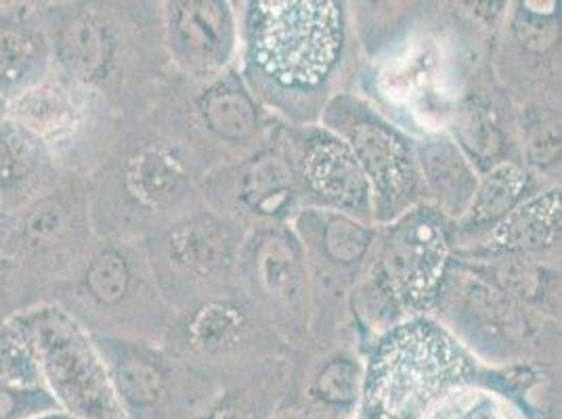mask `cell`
Wrapping results in <instances>:
<instances>
[{
    "label": "cell",
    "instance_id": "obj_1",
    "mask_svg": "<svg viewBox=\"0 0 562 419\" xmlns=\"http://www.w3.org/2000/svg\"><path fill=\"white\" fill-rule=\"evenodd\" d=\"M467 350L443 327L414 319L391 329L363 380L370 419H420L441 396L472 380Z\"/></svg>",
    "mask_w": 562,
    "mask_h": 419
},
{
    "label": "cell",
    "instance_id": "obj_2",
    "mask_svg": "<svg viewBox=\"0 0 562 419\" xmlns=\"http://www.w3.org/2000/svg\"><path fill=\"white\" fill-rule=\"evenodd\" d=\"M345 41L342 7L329 0H262L248 13L258 70L290 89H315L334 70Z\"/></svg>",
    "mask_w": 562,
    "mask_h": 419
},
{
    "label": "cell",
    "instance_id": "obj_3",
    "mask_svg": "<svg viewBox=\"0 0 562 419\" xmlns=\"http://www.w3.org/2000/svg\"><path fill=\"white\" fill-rule=\"evenodd\" d=\"M48 393L74 419H124L93 340L70 310L41 304L25 310Z\"/></svg>",
    "mask_w": 562,
    "mask_h": 419
},
{
    "label": "cell",
    "instance_id": "obj_4",
    "mask_svg": "<svg viewBox=\"0 0 562 419\" xmlns=\"http://www.w3.org/2000/svg\"><path fill=\"white\" fill-rule=\"evenodd\" d=\"M328 124L351 147L374 191L380 220L395 218L416 197L418 172L405 137L352 99L329 105Z\"/></svg>",
    "mask_w": 562,
    "mask_h": 419
},
{
    "label": "cell",
    "instance_id": "obj_5",
    "mask_svg": "<svg viewBox=\"0 0 562 419\" xmlns=\"http://www.w3.org/2000/svg\"><path fill=\"white\" fill-rule=\"evenodd\" d=\"M449 267V237L435 210H409L384 237L380 269L401 303L428 308L437 301Z\"/></svg>",
    "mask_w": 562,
    "mask_h": 419
},
{
    "label": "cell",
    "instance_id": "obj_6",
    "mask_svg": "<svg viewBox=\"0 0 562 419\" xmlns=\"http://www.w3.org/2000/svg\"><path fill=\"white\" fill-rule=\"evenodd\" d=\"M38 11L53 48V70L85 91L110 82L116 71L120 38L108 13L91 4H50Z\"/></svg>",
    "mask_w": 562,
    "mask_h": 419
},
{
    "label": "cell",
    "instance_id": "obj_7",
    "mask_svg": "<svg viewBox=\"0 0 562 419\" xmlns=\"http://www.w3.org/2000/svg\"><path fill=\"white\" fill-rule=\"evenodd\" d=\"M87 110L89 91L53 70L38 84L11 99L4 117L41 140L55 158L82 131Z\"/></svg>",
    "mask_w": 562,
    "mask_h": 419
},
{
    "label": "cell",
    "instance_id": "obj_8",
    "mask_svg": "<svg viewBox=\"0 0 562 419\" xmlns=\"http://www.w3.org/2000/svg\"><path fill=\"white\" fill-rule=\"evenodd\" d=\"M299 170L308 193L324 206L368 216L372 186L351 147L329 133H311L301 143Z\"/></svg>",
    "mask_w": 562,
    "mask_h": 419
},
{
    "label": "cell",
    "instance_id": "obj_9",
    "mask_svg": "<svg viewBox=\"0 0 562 419\" xmlns=\"http://www.w3.org/2000/svg\"><path fill=\"white\" fill-rule=\"evenodd\" d=\"M166 30L172 55L193 73L221 70L234 53V15L227 2H170Z\"/></svg>",
    "mask_w": 562,
    "mask_h": 419
},
{
    "label": "cell",
    "instance_id": "obj_10",
    "mask_svg": "<svg viewBox=\"0 0 562 419\" xmlns=\"http://www.w3.org/2000/svg\"><path fill=\"white\" fill-rule=\"evenodd\" d=\"M53 71V48L38 7L0 4V99L9 103Z\"/></svg>",
    "mask_w": 562,
    "mask_h": 419
},
{
    "label": "cell",
    "instance_id": "obj_11",
    "mask_svg": "<svg viewBox=\"0 0 562 419\" xmlns=\"http://www.w3.org/2000/svg\"><path fill=\"white\" fill-rule=\"evenodd\" d=\"M55 158L15 122L0 120V206L7 218L53 189Z\"/></svg>",
    "mask_w": 562,
    "mask_h": 419
},
{
    "label": "cell",
    "instance_id": "obj_12",
    "mask_svg": "<svg viewBox=\"0 0 562 419\" xmlns=\"http://www.w3.org/2000/svg\"><path fill=\"white\" fill-rule=\"evenodd\" d=\"M78 202L55 186L9 218L2 244L15 248V254H53L80 229ZM15 257V260H18Z\"/></svg>",
    "mask_w": 562,
    "mask_h": 419
},
{
    "label": "cell",
    "instance_id": "obj_13",
    "mask_svg": "<svg viewBox=\"0 0 562 419\" xmlns=\"http://www.w3.org/2000/svg\"><path fill=\"white\" fill-rule=\"evenodd\" d=\"M120 407L135 411L151 409L165 395L166 377L160 365L139 349L105 338L94 340Z\"/></svg>",
    "mask_w": 562,
    "mask_h": 419
},
{
    "label": "cell",
    "instance_id": "obj_14",
    "mask_svg": "<svg viewBox=\"0 0 562 419\" xmlns=\"http://www.w3.org/2000/svg\"><path fill=\"white\" fill-rule=\"evenodd\" d=\"M497 252H539L561 244V191L552 189L504 216L490 239Z\"/></svg>",
    "mask_w": 562,
    "mask_h": 419
},
{
    "label": "cell",
    "instance_id": "obj_15",
    "mask_svg": "<svg viewBox=\"0 0 562 419\" xmlns=\"http://www.w3.org/2000/svg\"><path fill=\"white\" fill-rule=\"evenodd\" d=\"M170 262L198 278H209L232 260V231L212 216H195L177 225L166 237Z\"/></svg>",
    "mask_w": 562,
    "mask_h": 419
},
{
    "label": "cell",
    "instance_id": "obj_16",
    "mask_svg": "<svg viewBox=\"0 0 562 419\" xmlns=\"http://www.w3.org/2000/svg\"><path fill=\"white\" fill-rule=\"evenodd\" d=\"M420 166L441 208L451 216L464 214L479 181L460 149L451 140H430L420 149Z\"/></svg>",
    "mask_w": 562,
    "mask_h": 419
},
{
    "label": "cell",
    "instance_id": "obj_17",
    "mask_svg": "<svg viewBox=\"0 0 562 419\" xmlns=\"http://www.w3.org/2000/svg\"><path fill=\"white\" fill-rule=\"evenodd\" d=\"M186 183L181 160L165 147H143L124 166V185L147 208L168 204Z\"/></svg>",
    "mask_w": 562,
    "mask_h": 419
},
{
    "label": "cell",
    "instance_id": "obj_18",
    "mask_svg": "<svg viewBox=\"0 0 562 419\" xmlns=\"http://www.w3.org/2000/svg\"><path fill=\"white\" fill-rule=\"evenodd\" d=\"M0 384L13 388L45 386L25 310L0 324Z\"/></svg>",
    "mask_w": 562,
    "mask_h": 419
},
{
    "label": "cell",
    "instance_id": "obj_19",
    "mask_svg": "<svg viewBox=\"0 0 562 419\" xmlns=\"http://www.w3.org/2000/svg\"><path fill=\"white\" fill-rule=\"evenodd\" d=\"M255 271L260 287L278 301H290L303 283L301 254L288 235L269 234L258 241Z\"/></svg>",
    "mask_w": 562,
    "mask_h": 419
},
{
    "label": "cell",
    "instance_id": "obj_20",
    "mask_svg": "<svg viewBox=\"0 0 562 419\" xmlns=\"http://www.w3.org/2000/svg\"><path fill=\"white\" fill-rule=\"evenodd\" d=\"M527 186V174L515 163L495 166L490 177L476 186L469 210L464 212V227H483L499 223L515 210Z\"/></svg>",
    "mask_w": 562,
    "mask_h": 419
},
{
    "label": "cell",
    "instance_id": "obj_21",
    "mask_svg": "<svg viewBox=\"0 0 562 419\" xmlns=\"http://www.w3.org/2000/svg\"><path fill=\"white\" fill-rule=\"evenodd\" d=\"M248 329V313L232 301L204 304L189 319L188 338L200 352H225L239 344Z\"/></svg>",
    "mask_w": 562,
    "mask_h": 419
},
{
    "label": "cell",
    "instance_id": "obj_22",
    "mask_svg": "<svg viewBox=\"0 0 562 419\" xmlns=\"http://www.w3.org/2000/svg\"><path fill=\"white\" fill-rule=\"evenodd\" d=\"M202 114L221 139H248L257 131L258 114L252 99L232 84H218L202 97Z\"/></svg>",
    "mask_w": 562,
    "mask_h": 419
},
{
    "label": "cell",
    "instance_id": "obj_23",
    "mask_svg": "<svg viewBox=\"0 0 562 419\" xmlns=\"http://www.w3.org/2000/svg\"><path fill=\"white\" fill-rule=\"evenodd\" d=\"M80 287L99 308H116L133 287L131 262L116 248H103L87 262Z\"/></svg>",
    "mask_w": 562,
    "mask_h": 419
},
{
    "label": "cell",
    "instance_id": "obj_24",
    "mask_svg": "<svg viewBox=\"0 0 562 419\" xmlns=\"http://www.w3.org/2000/svg\"><path fill=\"white\" fill-rule=\"evenodd\" d=\"M241 197L262 214H278L292 197V179L278 158H258L241 181Z\"/></svg>",
    "mask_w": 562,
    "mask_h": 419
},
{
    "label": "cell",
    "instance_id": "obj_25",
    "mask_svg": "<svg viewBox=\"0 0 562 419\" xmlns=\"http://www.w3.org/2000/svg\"><path fill=\"white\" fill-rule=\"evenodd\" d=\"M319 241L329 260L351 264L368 252L372 244V231L347 214H326L319 229Z\"/></svg>",
    "mask_w": 562,
    "mask_h": 419
},
{
    "label": "cell",
    "instance_id": "obj_26",
    "mask_svg": "<svg viewBox=\"0 0 562 419\" xmlns=\"http://www.w3.org/2000/svg\"><path fill=\"white\" fill-rule=\"evenodd\" d=\"M359 367L347 359H334L319 372L313 384V395L328 405H351L359 398Z\"/></svg>",
    "mask_w": 562,
    "mask_h": 419
},
{
    "label": "cell",
    "instance_id": "obj_27",
    "mask_svg": "<svg viewBox=\"0 0 562 419\" xmlns=\"http://www.w3.org/2000/svg\"><path fill=\"white\" fill-rule=\"evenodd\" d=\"M53 411H64L47 386L13 388L0 384V419H30Z\"/></svg>",
    "mask_w": 562,
    "mask_h": 419
},
{
    "label": "cell",
    "instance_id": "obj_28",
    "mask_svg": "<svg viewBox=\"0 0 562 419\" xmlns=\"http://www.w3.org/2000/svg\"><path fill=\"white\" fill-rule=\"evenodd\" d=\"M460 419H515V416L497 400L481 398Z\"/></svg>",
    "mask_w": 562,
    "mask_h": 419
},
{
    "label": "cell",
    "instance_id": "obj_29",
    "mask_svg": "<svg viewBox=\"0 0 562 419\" xmlns=\"http://www.w3.org/2000/svg\"><path fill=\"white\" fill-rule=\"evenodd\" d=\"M15 271H18V260L0 252V292H4L11 285V281L15 280Z\"/></svg>",
    "mask_w": 562,
    "mask_h": 419
},
{
    "label": "cell",
    "instance_id": "obj_30",
    "mask_svg": "<svg viewBox=\"0 0 562 419\" xmlns=\"http://www.w3.org/2000/svg\"><path fill=\"white\" fill-rule=\"evenodd\" d=\"M209 419H248V414L239 407L237 400H225Z\"/></svg>",
    "mask_w": 562,
    "mask_h": 419
},
{
    "label": "cell",
    "instance_id": "obj_31",
    "mask_svg": "<svg viewBox=\"0 0 562 419\" xmlns=\"http://www.w3.org/2000/svg\"><path fill=\"white\" fill-rule=\"evenodd\" d=\"M30 419H74L71 416H68L66 411H53V414H45V416H36V418Z\"/></svg>",
    "mask_w": 562,
    "mask_h": 419
},
{
    "label": "cell",
    "instance_id": "obj_32",
    "mask_svg": "<svg viewBox=\"0 0 562 419\" xmlns=\"http://www.w3.org/2000/svg\"><path fill=\"white\" fill-rule=\"evenodd\" d=\"M7 225H9V218H7L4 210H2V206H0V241L4 239V234H7Z\"/></svg>",
    "mask_w": 562,
    "mask_h": 419
},
{
    "label": "cell",
    "instance_id": "obj_33",
    "mask_svg": "<svg viewBox=\"0 0 562 419\" xmlns=\"http://www.w3.org/2000/svg\"><path fill=\"white\" fill-rule=\"evenodd\" d=\"M4 112H7V103L0 99V120L4 117Z\"/></svg>",
    "mask_w": 562,
    "mask_h": 419
}]
</instances>
